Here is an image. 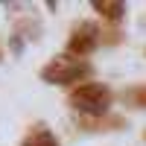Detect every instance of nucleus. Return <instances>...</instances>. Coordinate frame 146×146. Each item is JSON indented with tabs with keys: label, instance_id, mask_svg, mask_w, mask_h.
<instances>
[{
	"label": "nucleus",
	"instance_id": "f257e3e1",
	"mask_svg": "<svg viewBox=\"0 0 146 146\" xmlns=\"http://www.w3.org/2000/svg\"><path fill=\"white\" fill-rule=\"evenodd\" d=\"M38 76L47 85H76V82L82 85V82H88L94 76V64L88 58H73V56L62 53V56L50 58V62L38 70Z\"/></svg>",
	"mask_w": 146,
	"mask_h": 146
},
{
	"label": "nucleus",
	"instance_id": "39448f33",
	"mask_svg": "<svg viewBox=\"0 0 146 146\" xmlns=\"http://www.w3.org/2000/svg\"><path fill=\"white\" fill-rule=\"evenodd\" d=\"M21 146H62V143H58V137L44 123H35V126H29V131L21 140Z\"/></svg>",
	"mask_w": 146,
	"mask_h": 146
},
{
	"label": "nucleus",
	"instance_id": "1a4fd4ad",
	"mask_svg": "<svg viewBox=\"0 0 146 146\" xmlns=\"http://www.w3.org/2000/svg\"><path fill=\"white\" fill-rule=\"evenodd\" d=\"M143 140H146V131H143Z\"/></svg>",
	"mask_w": 146,
	"mask_h": 146
},
{
	"label": "nucleus",
	"instance_id": "423d86ee",
	"mask_svg": "<svg viewBox=\"0 0 146 146\" xmlns=\"http://www.w3.org/2000/svg\"><path fill=\"white\" fill-rule=\"evenodd\" d=\"M94 12H100V18H105L108 23H117V21H123L126 18V3L123 0H94Z\"/></svg>",
	"mask_w": 146,
	"mask_h": 146
},
{
	"label": "nucleus",
	"instance_id": "f03ea898",
	"mask_svg": "<svg viewBox=\"0 0 146 146\" xmlns=\"http://www.w3.org/2000/svg\"><path fill=\"white\" fill-rule=\"evenodd\" d=\"M67 102L79 111V117H102L108 114V108L114 102V94L102 82H82L70 91Z\"/></svg>",
	"mask_w": 146,
	"mask_h": 146
},
{
	"label": "nucleus",
	"instance_id": "20e7f679",
	"mask_svg": "<svg viewBox=\"0 0 146 146\" xmlns=\"http://www.w3.org/2000/svg\"><path fill=\"white\" fill-rule=\"evenodd\" d=\"M79 126L85 131H117L126 129V120L120 114H102V117H79Z\"/></svg>",
	"mask_w": 146,
	"mask_h": 146
},
{
	"label": "nucleus",
	"instance_id": "7ed1b4c3",
	"mask_svg": "<svg viewBox=\"0 0 146 146\" xmlns=\"http://www.w3.org/2000/svg\"><path fill=\"white\" fill-rule=\"evenodd\" d=\"M100 44H102V29L96 27L94 21H82V23H76V27L70 29L64 53L73 56V58H88Z\"/></svg>",
	"mask_w": 146,
	"mask_h": 146
},
{
	"label": "nucleus",
	"instance_id": "0eeeda50",
	"mask_svg": "<svg viewBox=\"0 0 146 146\" xmlns=\"http://www.w3.org/2000/svg\"><path fill=\"white\" fill-rule=\"evenodd\" d=\"M123 102L131 105V108H137V111H146V82L126 88V91H123Z\"/></svg>",
	"mask_w": 146,
	"mask_h": 146
},
{
	"label": "nucleus",
	"instance_id": "6e6552de",
	"mask_svg": "<svg viewBox=\"0 0 146 146\" xmlns=\"http://www.w3.org/2000/svg\"><path fill=\"white\" fill-rule=\"evenodd\" d=\"M0 62H3V47H0Z\"/></svg>",
	"mask_w": 146,
	"mask_h": 146
}]
</instances>
